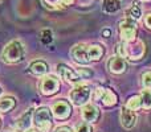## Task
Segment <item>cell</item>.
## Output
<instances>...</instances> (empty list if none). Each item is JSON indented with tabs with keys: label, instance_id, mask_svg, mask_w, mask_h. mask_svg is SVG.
Returning <instances> with one entry per match:
<instances>
[{
	"label": "cell",
	"instance_id": "1",
	"mask_svg": "<svg viewBox=\"0 0 151 132\" xmlns=\"http://www.w3.org/2000/svg\"><path fill=\"white\" fill-rule=\"evenodd\" d=\"M24 58V48L20 41H11L3 50V60L8 64L20 62Z\"/></svg>",
	"mask_w": 151,
	"mask_h": 132
},
{
	"label": "cell",
	"instance_id": "2",
	"mask_svg": "<svg viewBox=\"0 0 151 132\" xmlns=\"http://www.w3.org/2000/svg\"><path fill=\"white\" fill-rule=\"evenodd\" d=\"M35 123L42 132L49 131L52 127V114L47 107H41L35 112Z\"/></svg>",
	"mask_w": 151,
	"mask_h": 132
},
{
	"label": "cell",
	"instance_id": "3",
	"mask_svg": "<svg viewBox=\"0 0 151 132\" xmlns=\"http://www.w3.org/2000/svg\"><path fill=\"white\" fill-rule=\"evenodd\" d=\"M135 21L134 19L129 17L125 19L123 21L119 23V32H121V36H122L123 40L126 41H131V40L135 39Z\"/></svg>",
	"mask_w": 151,
	"mask_h": 132
},
{
	"label": "cell",
	"instance_id": "4",
	"mask_svg": "<svg viewBox=\"0 0 151 132\" xmlns=\"http://www.w3.org/2000/svg\"><path fill=\"white\" fill-rule=\"evenodd\" d=\"M89 96H90V88H89L88 86H78L70 94L72 101H73V103L77 104V106L85 104L86 102H88Z\"/></svg>",
	"mask_w": 151,
	"mask_h": 132
},
{
	"label": "cell",
	"instance_id": "5",
	"mask_svg": "<svg viewBox=\"0 0 151 132\" xmlns=\"http://www.w3.org/2000/svg\"><path fill=\"white\" fill-rule=\"evenodd\" d=\"M58 87H60V82H58V79H56L53 75L45 77L41 82V86H40L41 93L44 94V95H53L55 93H57Z\"/></svg>",
	"mask_w": 151,
	"mask_h": 132
},
{
	"label": "cell",
	"instance_id": "6",
	"mask_svg": "<svg viewBox=\"0 0 151 132\" xmlns=\"http://www.w3.org/2000/svg\"><path fill=\"white\" fill-rule=\"evenodd\" d=\"M96 99L101 101L106 106H114L117 103V95L109 88H97L96 90Z\"/></svg>",
	"mask_w": 151,
	"mask_h": 132
},
{
	"label": "cell",
	"instance_id": "7",
	"mask_svg": "<svg viewBox=\"0 0 151 132\" xmlns=\"http://www.w3.org/2000/svg\"><path fill=\"white\" fill-rule=\"evenodd\" d=\"M121 122H122V126L127 130L133 128L137 123V114L134 112V110L129 108L127 106L123 107L122 112H121Z\"/></svg>",
	"mask_w": 151,
	"mask_h": 132
},
{
	"label": "cell",
	"instance_id": "8",
	"mask_svg": "<svg viewBox=\"0 0 151 132\" xmlns=\"http://www.w3.org/2000/svg\"><path fill=\"white\" fill-rule=\"evenodd\" d=\"M70 112H72L70 104L65 101H60L53 106V114H55V116L57 119H66V118H69Z\"/></svg>",
	"mask_w": 151,
	"mask_h": 132
},
{
	"label": "cell",
	"instance_id": "9",
	"mask_svg": "<svg viewBox=\"0 0 151 132\" xmlns=\"http://www.w3.org/2000/svg\"><path fill=\"white\" fill-rule=\"evenodd\" d=\"M107 66H109L110 71L114 74H122L127 69V64L122 57H111L107 62Z\"/></svg>",
	"mask_w": 151,
	"mask_h": 132
},
{
	"label": "cell",
	"instance_id": "10",
	"mask_svg": "<svg viewBox=\"0 0 151 132\" xmlns=\"http://www.w3.org/2000/svg\"><path fill=\"white\" fill-rule=\"evenodd\" d=\"M72 56L78 64H82V65H86L89 64V56H88V52L85 50L83 45H77L72 49Z\"/></svg>",
	"mask_w": 151,
	"mask_h": 132
},
{
	"label": "cell",
	"instance_id": "11",
	"mask_svg": "<svg viewBox=\"0 0 151 132\" xmlns=\"http://www.w3.org/2000/svg\"><path fill=\"white\" fill-rule=\"evenodd\" d=\"M57 71H58V74L61 75V77L64 78V79H66V81H69V82H73V83H77V82H80V79L81 78L78 77L77 74L73 71V70H70L66 65H58L57 66Z\"/></svg>",
	"mask_w": 151,
	"mask_h": 132
},
{
	"label": "cell",
	"instance_id": "12",
	"mask_svg": "<svg viewBox=\"0 0 151 132\" xmlns=\"http://www.w3.org/2000/svg\"><path fill=\"white\" fill-rule=\"evenodd\" d=\"M82 116H83V119H85L86 122L94 123V122L98 120L99 111H98V108H97L96 106H93V104H88V106H85L83 107V110H82Z\"/></svg>",
	"mask_w": 151,
	"mask_h": 132
},
{
	"label": "cell",
	"instance_id": "13",
	"mask_svg": "<svg viewBox=\"0 0 151 132\" xmlns=\"http://www.w3.org/2000/svg\"><path fill=\"white\" fill-rule=\"evenodd\" d=\"M32 111H33V110H28V111H25L23 115H21V118L17 120V123H16V128H17V131L28 130V127L31 126L32 114H33Z\"/></svg>",
	"mask_w": 151,
	"mask_h": 132
},
{
	"label": "cell",
	"instance_id": "14",
	"mask_svg": "<svg viewBox=\"0 0 151 132\" xmlns=\"http://www.w3.org/2000/svg\"><path fill=\"white\" fill-rule=\"evenodd\" d=\"M31 73H33L35 75H42L48 71V65L44 61H35L31 66H29Z\"/></svg>",
	"mask_w": 151,
	"mask_h": 132
},
{
	"label": "cell",
	"instance_id": "15",
	"mask_svg": "<svg viewBox=\"0 0 151 132\" xmlns=\"http://www.w3.org/2000/svg\"><path fill=\"white\" fill-rule=\"evenodd\" d=\"M102 8L107 13H115L117 11L121 9V3L119 0H105L104 4H102Z\"/></svg>",
	"mask_w": 151,
	"mask_h": 132
},
{
	"label": "cell",
	"instance_id": "16",
	"mask_svg": "<svg viewBox=\"0 0 151 132\" xmlns=\"http://www.w3.org/2000/svg\"><path fill=\"white\" fill-rule=\"evenodd\" d=\"M16 102L13 98L11 96H5V98H1L0 99V111L1 112H8L15 107Z\"/></svg>",
	"mask_w": 151,
	"mask_h": 132
},
{
	"label": "cell",
	"instance_id": "17",
	"mask_svg": "<svg viewBox=\"0 0 151 132\" xmlns=\"http://www.w3.org/2000/svg\"><path fill=\"white\" fill-rule=\"evenodd\" d=\"M102 54H104V49H102V46H99V45H91L88 50L89 60H94V61L99 60V58L102 57Z\"/></svg>",
	"mask_w": 151,
	"mask_h": 132
},
{
	"label": "cell",
	"instance_id": "18",
	"mask_svg": "<svg viewBox=\"0 0 151 132\" xmlns=\"http://www.w3.org/2000/svg\"><path fill=\"white\" fill-rule=\"evenodd\" d=\"M141 106L145 110H151V90H143L141 94Z\"/></svg>",
	"mask_w": 151,
	"mask_h": 132
},
{
	"label": "cell",
	"instance_id": "19",
	"mask_svg": "<svg viewBox=\"0 0 151 132\" xmlns=\"http://www.w3.org/2000/svg\"><path fill=\"white\" fill-rule=\"evenodd\" d=\"M129 16H130L131 19H134V20H138V19L141 17V8H139L138 3H134L133 4V7L129 11Z\"/></svg>",
	"mask_w": 151,
	"mask_h": 132
},
{
	"label": "cell",
	"instance_id": "20",
	"mask_svg": "<svg viewBox=\"0 0 151 132\" xmlns=\"http://www.w3.org/2000/svg\"><path fill=\"white\" fill-rule=\"evenodd\" d=\"M40 40H41L42 44H49V42H52V40H53L52 32H50L49 29L41 31V33H40Z\"/></svg>",
	"mask_w": 151,
	"mask_h": 132
},
{
	"label": "cell",
	"instance_id": "21",
	"mask_svg": "<svg viewBox=\"0 0 151 132\" xmlns=\"http://www.w3.org/2000/svg\"><path fill=\"white\" fill-rule=\"evenodd\" d=\"M127 107L131 110H137L138 107H141V96H133V98H130L127 102Z\"/></svg>",
	"mask_w": 151,
	"mask_h": 132
},
{
	"label": "cell",
	"instance_id": "22",
	"mask_svg": "<svg viewBox=\"0 0 151 132\" xmlns=\"http://www.w3.org/2000/svg\"><path fill=\"white\" fill-rule=\"evenodd\" d=\"M142 83H143L145 87L151 86V71H147L142 75Z\"/></svg>",
	"mask_w": 151,
	"mask_h": 132
},
{
	"label": "cell",
	"instance_id": "23",
	"mask_svg": "<svg viewBox=\"0 0 151 132\" xmlns=\"http://www.w3.org/2000/svg\"><path fill=\"white\" fill-rule=\"evenodd\" d=\"M77 132H91V127L88 123H81L77 127Z\"/></svg>",
	"mask_w": 151,
	"mask_h": 132
},
{
	"label": "cell",
	"instance_id": "24",
	"mask_svg": "<svg viewBox=\"0 0 151 132\" xmlns=\"http://www.w3.org/2000/svg\"><path fill=\"white\" fill-rule=\"evenodd\" d=\"M78 73H80V75H81V77H90V75H91V71H90V70H86V69H80V70H78Z\"/></svg>",
	"mask_w": 151,
	"mask_h": 132
},
{
	"label": "cell",
	"instance_id": "25",
	"mask_svg": "<svg viewBox=\"0 0 151 132\" xmlns=\"http://www.w3.org/2000/svg\"><path fill=\"white\" fill-rule=\"evenodd\" d=\"M145 23H146L147 28L151 29V13H150V15H147V16H146V19H145Z\"/></svg>",
	"mask_w": 151,
	"mask_h": 132
},
{
	"label": "cell",
	"instance_id": "26",
	"mask_svg": "<svg viewBox=\"0 0 151 132\" xmlns=\"http://www.w3.org/2000/svg\"><path fill=\"white\" fill-rule=\"evenodd\" d=\"M56 132H73L69 127H60L56 130Z\"/></svg>",
	"mask_w": 151,
	"mask_h": 132
},
{
	"label": "cell",
	"instance_id": "27",
	"mask_svg": "<svg viewBox=\"0 0 151 132\" xmlns=\"http://www.w3.org/2000/svg\"><path fill=\"white\" fill-rule=\"evenodd\" d=\"M102 34H104L105 37H109V36H110V31H109V29H106V31L102 32Z\"/></svg>",
	"mask_w": 151,
	"mask_h": 132
},
{
	"label": "cell",
	"instance_id": "28",
	"mask_svg": "<svg viewBox=\"0 0 151 132\" xmlns=\"http://www.w3.org/2000/svg\"><path fill=\"white\" fill-rule=\"evenodd\" d=\"M73 1H74V0H63V3H64V4H66V5H70Z\"/></svg>",
	"mask_w": 151,
	"mask_h": 132
},
{
	"label": "cell",
	"instance_id": "29",
	"mask_svg": "<svg viewBox=\"0 0 151 132\" xmlns=\"http://www.w3.org/2000/svg\"><path fill=\"white\" fill-rule=\"evenodd\" d=\"M28 132H39V131H36V130H32V131H28Z\"/></svg>",
	"mask_w": 151,
	"mask_h": 132
},
{
	"label": "cell",
	"instance_id": "30",
	"mask_svg": "<svg viewBox=\"0 0 151 132\" xmlns=\"http://www.w3.org/2000/svg\"><path fill=\"white\" fill-rule=\"evenodd\" d=\"M0 94H1V88H0Z\"/></svg>",
	"mask_w": 151,
	"mask_h": 132
}]
</instances>
